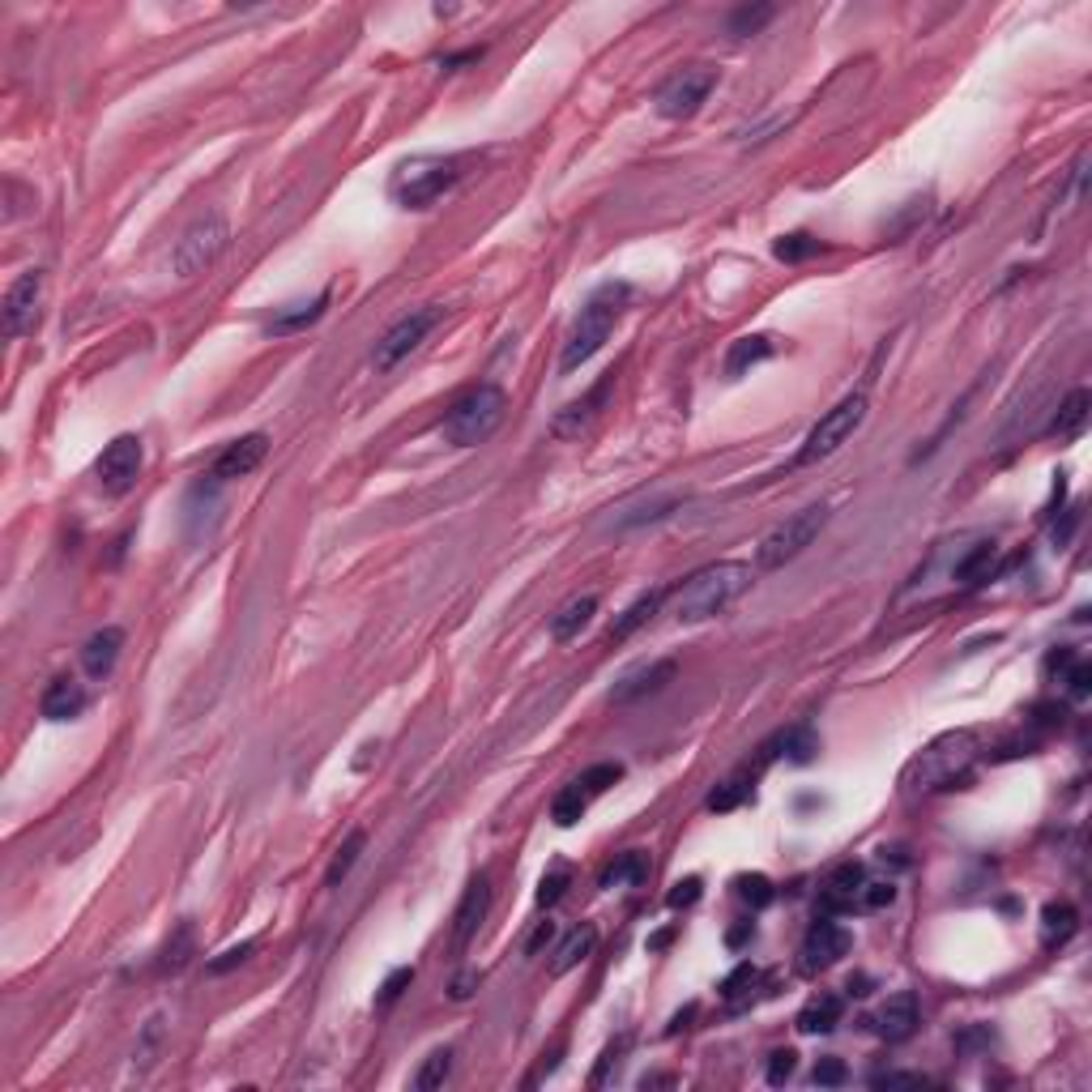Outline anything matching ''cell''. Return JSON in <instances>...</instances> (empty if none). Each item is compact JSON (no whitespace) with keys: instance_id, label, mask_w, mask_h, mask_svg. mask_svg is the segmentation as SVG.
Here are the masks:
<instances>
[{"instance_id":"47","label":"cell","mask_w":1092,"mask_h":1092,"mask_svg":"<svg viewBox=\"0 0 1092 1092\" xmlns=\"http://www.w3.org/2000/svg\"><path fill=\"white\" fill-rule=\"evenodd\" d=\"M252 952H257V944H252V939H244L239 948H226V952L218 955V960H209V973H213V977H222V973H231L235 964H244V960H248Z\"/></svg>"},{"instance_id":"6","label":"cell","mask_w":1092,"mask_h":1092,"mask_svg":"<svg viewBox=\"0 0 1092 1092\" xmlns=\"http://www.w3.org/2000/svg\"><path fill=\"white\" fill-rule=\"evenodd\" d=\"M828 525V508L823 504H811V508H803V512H794V517H785L777 530H768L764 538H759V550H755V568H764V572H777V568H785V563H794L807 546L819 538V530Z\"/></svg>"},{"instance_id":"41","label":"cell","mask_w":1092,"mask_h":1092,"mask_svg":"<svg viewBox=\"0 0 1092 1092\" xmlns=\"http://www.w3.org/2000/svg\"><path fill=\"white\" fill-rule=\"evenodd\" d=\"M734 887H739V896L748 900L751 909H764V905H772V880H764V875H739L734 880Z\"/></svg>"},{"instance_id":"37","label":"cell","mask_w":1092,"mask_h":1092,"mask_svg":"<svg viewBox=\"0 0 1092 1092\" xmlns=\"http://www.w3.org/2000/svg\"><path fill=\"white\" fill-rule=\"evenodd\" d=\"M325 303H329V295H321V299H312V303H299V308H295V312H286V316H273L270 334H286V329H299V325H312V321H321Z\"/></svg>"},{"instance_id":"26","label":"cell","mask_w":1092,"mask_h":1092,"mask_svg":"<svg viewBox=\"0 0 1092 1092\" xmlns=\"http://www.w3.org/2000/svg\"><path fill=\"white\" fill-rule=\"evenodd\" d=\"M662 602H666V589H653V594L636 598V602H632V607H627V611H623V614H619V619H614V623H611L607 640H611V645H619V640H627V636H632L636 627H645V623H649L653 614L662 611Z\"/></svg>"},{"instance_id":"50","label":"cell","mask_w":1092,"mask_h":1092,"mask_svg":"<svg viewBox=\"0 0 1092 1092\" xmlns=\"http://www.w3.org/2000/svg\"><path fill=\"white\" fill-rule=\"evenodd\" d=\"M811 1080H816L819 1089H836V1084H845V1063H841V1058H819Z\"/></svg>"},{"instance_id":"52","label":"cell","mask_w":1092,"mask_h":1092,"mask_svg":"<svg viewBox=\"0 0 1092 1092\" xmlns=\"http://www.w3.org/2000/svg\"><path fill=\"white\" fill-rule=\"evenodd\" d=\"M550 939H555V922H543V926L534 931V939L525 944V955H538V952H543V948H546V944H550Z\"/></svg>"},{"instance_id":"9","label":"cell","mask_w":1092,"mask_h":1092,"mask_svg":"<svg viewBox=\"0 0 1092 1092\" xmlns=\"http://www.w3.org/2000/svg\"><path fill=\"white\" fill-rule=\"evenodd\" d=\"M713 86H717V68L713 65H682L679 73H671L658 86V112L666 120H687L708 103Z\"/></svg>"},{"instance_id":"15","label":"cell","mask_w":1092,"mask_h":1092,"mask_svg":"<svg viewBox=\"0 0 1092 1092\" xmlns=\"http://www.w3.org/2000/svg\"><path fill=\"white\" fill-rule=\"evenodd\" d=\"M862 887H867V871H862V862H841L823 887H819V909L832 918V913H849V909H858V900H862Z\"/></svg>"},{"instance_id":"1","label":"cell","mask_w":1092,"mask_h":1092,"mask_svg":"<svg viewBox=\"0 0 1092 1092\" xmlns=\"http://www.w3.org/2000/svg\"><path fill=\"white\" fill-rule=\"evenodd\" d=\"M981 755H986V748H981L977 730H948V734L931 739L926 748L905 764L900 794L905 798H935V794L960 790V785L973 781Z\"/></svg>"},{"instance_id":"22","label":"cell","mask_w":1092,"mask_h":1092,"mask_svg":"<svg viewBox=\"0 0 1092 1092\" xmlns=\"http://www.w3.org/2000/svg\"><path fill=\"white\" fill-rule=\"evenodd\" d=\"M611 385H614V376H607V380H602V385H598V389H594L589 398H581V402H572V406L559 410V414H555V427H550V431H555L559 440H568V435H581V431L589 427V418L598 414V406L607 402Z\"/></svg>"},{"instance_id":"5","label":"cell","mask_w":1092,"mask_h":1092,"mask_svg":"<svg viewBox=\"0 0 1092 1092\" xmlns=\"http://www.w3.org/2000/svg\"><path fill=\"white\" fill-rule=\"evenodd\" d=\"M504 414H508L504 389H499V385H478V389L461 393V398L448 406L444 422H440V435H444V444H453V448H478V444H486V440L499 431Z\"/></svg>"},{"instance_id":"33","label":"cell","mask_w":1092,"mask_h":1092,"mask_svg":"<svg viewBox=\"0 0 1092 1092\" xmlns=\"http://www.w3.org/2000/svg\"><path fill=\"white\" fill-rule=\"evenodd\" d=\"M589 803H594V798H589V794L572 781L568 790H559V794H555V803H550V819H555L559 828H572L576 819L589 811Z\"/></svg>"},{"instance_id":"16","label":"cell","mask_w":1092,"mask_h":1092,"mask_svg":"<svg viewBox=\"0 0 1092 1092\" xmlns=\"http://www.w3.org/2000/svg\"><path fill=\"white\" fill-rule=\"evenodd\" d=\"M671 679H675V662H671V658H662V662H640V666H632V671H623V675L614 679L611 700L614 704H632V700H640V696L662 691Z\"/></svg>"},{"instance_id":"44","label":"cell","mask_w":1092,"mask_h":1092,"mask_svg":"<svg viewBox=\"0 0 1092 1092\" xmlns=\"http://www.w3.org/2000/svg\"><path fill=\"white\" fill-rule=\"evenodd\" d=\"M568 884H572V871L568 867H550L543 875V884H538V905H555L568 892Z\"/></svg>"},{"instance_id":"10","label":"cell","mask_w":1092,"mask_h":1092,"mask_svg":"<svg viewBox=\"0 0 1092 1092\" xmlns=\"http://www.w3.org/2000/svg\"><path fill=\"white\" fill-rule=\"evenodd\" d=\"M141 466H145L141 440H136V435H116V440L99 453L94 478H99V486H103L107 495H129L136 486V478H141Z\"/></svg>"},{"instance_id":"39","label":"cell","mask_w":1092,"mask_h":1092,"mask_svg":"<svg viewBox=\"0 0 1092 1092\" xmlns=\"http://www.w3.org/2000/svg\"><path fill=\"white\" fill-rule=\"evenodd\" d=\"M755 981H759V968H755L751 960H743V964H739V968L722 981V999H726V1003H739L743 994H751V986H755Z\"/></svg>"},{"instance_id":"19","label":"cell","mask_w":1092,"mask_h":1092,"mask_svg":"<svg viewBox=\"0 0 1092 1092\" xmlns=\"http://www.w3.org/2000/svg\"><path fill=\"white\" fill-rule=\"evenodd\" d=\"M1076 931H1080V913H1076V905H1067V900H1050V905L1041 909V948H1045V952L1067 948V944L1076 939Z\"/></svg>"},{"instance_id":"20","label":"cell","mask_w":1092,"mask_h":1092,"mask_svg":"<svg viewBox=\"0 0 1092 1092\" xmlns=\"http://www.w3.org/2000/svg\"><path fill=\"white\" fill-rule=\"evenodd\" d=\"M918 1024H922V1016H918V999L905 990V994H892L884 1003V1012H880V1032H884V1041H909L913 1032H918Z\"/></svg>"},{"instance_id":"43","label":"cell","mask_w":1092,"mask_h":1092,"mask_svg":"<svg viewBox=\"0 0 1092 1092\" xmlns=\"http://www.w3.org/2000/svg\"><path fill=\"white\" fill-rule=\"evenodd\" d=\"M794 1071H798V1054H794V1050H772V1054H768V1067H764L768 1084H785Z\"/></svg>"},{"instance_id":"30","label":"cell","mask_w":1092,"mask_h":1092,"mask_svg":"<svg viewBox=\"0 0 1092 1092\" xmlns=\"http://www.w3.org/2000/svg\"><path fill=\"white\" fill-rule=\"evenodd\" d=\"M777 354V341L768 338V334H755V338H739L730 346V354H726V372L730 376H743L748 367L755 363H764V359H772Z\"/></svg>"},{"instance_id":"32","label":"cell","mask_w":1092,"mask_h":1092,"mask_svg":"<svg viewBox=\"0 0 1092 1092\" xmlns=\"http://www.w3.org/2000/svg\"><path fill=\"white\" fill-rule=\"evenodd\" d=\"M363 845H367V832L363 828H354L346 841L338 845V854H334V862H329V871H325V884L338 887L350 871H354V862H359V854H363Z\"/></svg>"},{"instance_id":"27","label":"cell","mask_w":1092,"mask_h":1092,"mask_svg":"<svg viewBox=\"0 0 1092 1092\" xmlns=\"http://www.w3.org/2000/svg\"><path fill=\"white\" fill-rule=\"evenodd\" d=\"M1089 406H1092L1089 389H1071V393H1067V402H1063L1058 414H1054V422H1050V435H1058V440H1076V435L1084 431V422H1089Z\"/></svg>"},{"instance_id":"25","label":"cell","mask_w":1092,"mask_h":1092,"mask_svg":"<svg viewBox=\"0 0 1092 1092\" xmlns=\"http://www.w3.org/2000/svg\"><path fill=\"white\" fill-rule=\"evenodd\" d=\"M594 614H598V594H581V598L563 602L559 614L550 619V636H555V640H576L581 627H589Z\"/></svg>"},{"instance_id":"48","label":"cell","mask_w":1092,"mask_h":1092,"mask_svg":"<svg viewBox=\"0 0 1092 1092\" xmlns=\"http://www.w3.org/2000/svg\"><path fill=\"white\" fill-rule=\"evenodd\" d=\"M871 1084H875V1089H922V1084H931V1080L918 1076V1071H880V1076H871Z\"/></svg>"},{"instance_id":"18","label":"cell","mask_w":1092,"mask_h":1092,"mask_svg":"<svg viewBox=\"0 0 1092 1092\" xmlns=\"http://www.w3.org/2000/svg\"><path fill=\"white\" fill-rule=\"evenodd\" d=\"M120 649H125V632H120V627H99V632L86 640V649H81L86 675L107 679V675L116 671V662H120Z\"/></svg>"},{"instance_id":"2","label":"cell","mask_w":1092,"mask_h":1092,"mask_svg":"<svg viewBox=\"0 0 1092 1092\" xmlns=\"http://www.w3.org/2000/svg\"><path fill=\"white\" fill-rule=\"evenodd\" d=\"M755 572L739 559H722V563H708L700 572H691L682 581L679 589L671 594V614L679 623H700V619H713V614L730 611L743 594L751 589Z\"/></svg>"},{"instance_id":"51","label":"cell","mask_w":1092,"mask_h":1092,"mask_svg":"<svg viewBox=\"0 0 1092 1092\" xmlns=\"http://www.w3.org/2000/svg\"><path fill=\"white\" fill-rule=\"evenodd\" d=\"M896 900V887L892 884H867L862 887V900L858 905H867V909H884V905H892Z\"/></svg>"},{"instance_id":"42","label":"cell","mask_w":1092,"mask_h":1092,"mask_svg":"<svg viewBox=\"0 0 1092 1092\" xmlns=\"http://www.w3.org/2000/svg\"><path fill=\"white\" fill-rule=\"evenodd\" d=\"M772 17V4H755V9H739L734 17H730V35H739V39H748L755 35L764 22Z\"/></svg>"},{"instance_id":"34","label":"cell","mask_w":1092,"mask_h":1092,"mask_svg":"<svg viewBox=\"0 0 1092 1092\" xmlns=\"http://www.w3.org/2000/svg\"><path fill=\"white\" fill-rule=\"evenodd\" d=\"M453 1076V1050H431L427 1054V1063L418 1067V1076H414V1089L418 1092H431V1089H444V1080Z\"/></svg>"},{"instance_id":"36","label":"cell","mask_w":1092,"mask_h":1092,"mask_svg":"<svg viewBox=\"0 0 1092 1092\" xmlns=\"http://www.w3.org/2000/svg\"><path fill=\"white\" fill-rule=\"evenodd\" d=\"M619 777H623V764H611V759H607V764H594V768H585V772L576 777V785H581V790H585L589 798H598V794H607V790H611Z\"/></svg>"},{"instance_id":"3","label":"cell","mask_w":1092,"mask_h":1092,"mask_svg":"<svg viewBox=\"0 0 1092 1092\" xmlns=\"http://www.w3.org/2000/svg\"><path fill=\"white\" fill-rule=\"evenodd\" d=\"M627 299H632V286H627V282H602V286L585 299V308L576 312V321H572V329H568V341H563L559 372H576L581 363H589V359L611 341L614 325H619V316H623V308H627Z\"/></svg>"},{"instance_id":"17","label":"cell","mask_w":1092,"mask_h":1092,"mask_svg":"<svg viewBox=\"0 0 1092 1092\" xmlns=\"http://www.w3.org/2000/svg\"><path fill=\"white\" fill-rule=\"evenodd\" d=\"M486 909H491V880L478 875V880H470L461 905H457V913H453V935H457V944H470V939H474V931L486 922Z\"/></svg>"},{"instance_id":"14","label":"cell","mask_w":1092,"mask_h":1092,"mask_svg":"<svg viewBox=\"0 0 1092 1092\" xmlns=\"http://www.w3.org/2000/svg\"><path fill=\"white\" fill-rule=\"evenodd\" d=\"M265 453H270V435L265 431H252V435H239V440H231L218 457H213V466H209V478L213 482H231V478H248L261 461H265Z\"/></svg>"},{"instance_id":"21","label":"cell","mask_w":1092,"mask_h":1092,"mask_svg":"<svg viewBox=\"0 0 1092 1092\" xmlns=\"http://www.w3.org/2000/svg\"><path fill=\"white\" fill-rule=\"evenodd\" d=\"M994 572H999V546L977 543L952 568V581L960 585V589H981L986 581H994Z\"/></svg>"},{"instance_id":"40","label":"cell","mask_w":1092,"mask_h":1092,"mask_svg":"<svg viewBox=\"0 0 1092 1092\" xmlns=\"http://www.w3.org/2000/svg\"><path fill=\"white\" fill-rule=\"evenodd\" d=\"M188 955H193V931H188V926H180V931H176V939L162 948L158 968H162V973H167V968L176 973V968H184V964H188Z\"/></svg>"},{"instance_id":"46","label":"cell","mask_w":1092,"mask_h":1092,"mask_svg":"<svg viewBox=\"0 0 1092 1092\" xmlns=\"http://www.w3.org/2000/svg\"><path fill=\"white\" fill-rule=\"evenodd\" d=\"M410 981H414V968H410V964L393 968V973L385 977V986H380V994H376V999H380L385 1007H389V1003H398V999H402V990H406Z\"/></svg>"},{"instance_id":"45","label":"cell","mask_w":1092,"mask_h":1092,"mask_svg":"<svg viewBox=\"0 0 1092 1092\" xmlns=\"http://www.w3.org/2000/svg\"><path fill=\"white\" fill-rule=\"evenodd\" d=\"M1058 682H1067V696H1071V700H1084V696H1089L1092 671L1084 666V662H1080V658H1076V662H1071V666H1067V671L1058 675Z\"/></svg>"},{"instance_id":"29","label":"cell","mask_w":1092,"mask_h":1092,"mask_svg":"<svg viewBox=\"0 0 1092 1092\" xmlns=\"http://www.w3.org/2000/svg\"><path fill=\"white\" fill-rule=\"evenodd\" d=\"M759 768H764V759H759L755 768L734 772L730 781H722V785L708 794V811H734L739 803H748L751 794H755V777H759Z\"/></svg>"},{"instance_id":"53","label":"cell","mask_w":1092,"mask_h":1092,"mask_svg":"<svg viewBox=\"0 0 1092 1092\" xmlns=\"http://www.w3.org/2000/svg\"><path fill=\"white\" fill-rule=\"evenodd\" d=\"M474 981H478L474 973H461V977H457V981H453V999H470V994H474V990H470V986H474Z\"/></svg>"},{"instance_id":"11","label":"cell","mask_w":1092,"mask_h":1092,"mask_svg":"<svg viewBox=\"0 0 1092 1092\" xmlns=\"http://www.w3.org/2000/svg\"><path fill=\"white\" fill-rule=\"evenodd\" d=\"M435 321H440V308H418V312H406V316H402V321H398L385 338L376 341V354H372L376 372L398 367L410 350H418V341L435 329Z\"/></svg>"},{"instance_id":"38","label":"cell","mask_w":1092,"mask_h":1092,"mask_svg":"<svg viewBox=\"0 0 1092 1092\" xmlns=\"http://www.w3.org/2000/svg\"><path fill=\"white\" fill-rule=\"evenodd\" d=\"M772 252L781 257V261H807V257H816L819 252V239H811V235H803V231H794V235H781L777 244H772Z\"/></svg>"},{"instance_id":"8","label":"cell","mask_w":1092,"mask_h":1092,"mask_svg":"<svg viewBox=\"0 0 1092 1092\" xmlns=\"http://www.w3.org/2000/svg\"><path fill=\"white\" fill-rule=\"evenodd\" d=\"M231 244V226L222 213H202L180 239H176V273L180 277H197L202 270H209Z\"/></svg>"},{"instance_id":"13","label":"cell","mask_w":1092,"mask_h":1092,"mask_svg":"<svg viewBox=\"0 0 1092 1092\" xmlns=\"http://www.w3.org/2000/svg\"><path fill=\"white\" fill-rule=\"evenodd\" d=\"M845 952H849V931L836 926L832 918H819L816 926L807 931L803 948H798V968H803V973H823V968H832Z\"/></svg>"},{"instance_id":"35","label":"cell","mask_w":1092,"mask_h":1092,"mask_svg":"<svg viewBox=\"0 0 1092 1092\" xmlns=\"http://www.w3.org/2000/svg\"><path fill=\"white\" fill-rule=\"evenodd\" d=\"M777 748H781V755H785L790 764H811L819 751V739L811 726H798V730H785V734L777 739Z\"/></svg>"},{"instance_id":"4","label":"cell","mask_w":1092,"mask_h":1092,"mask_svg":"<svg viewBox=\"0 0 1092 1092\" xmlns=\"http://www.w3.org/2000/svg\"><path fill=\"white\" fill-rule=\"evenodd\" d=\"M461 180V158L457 154H414L402 158L389 176V197L402 209H431L440 197H448Z\"/></svg>"},{"instance_id":"24","label":"cell","mask_w":1092,"mask_h":1092,"mask_svg":"<svg viewBox=\"0 0 1092 1092\" xmlns=\"http://www.w3.org/2000/svg\"><path fill=\"white\" fill-rule=\"evenodd\" d=\"M86 713V687L77 679H56L43 691V717L48 722H73Z\"/></svg>"},{"instance_id":"7","label":"cell","mask_w":1092,"mask_h":1092,"mask_svg":"<svg viewBox=\"0 0 1092 1092\" xmlns=\"http://www.w3.org/2000/svg\"><path fill=\"white\" fill-rule=\"evenodd\" d=\"M862 418H867V393H849V398H841L836 406L828 410L823 418H819L816 427H811V435L803 440V448H798V457H794V466H816V461H828L858 427H862Z\"/></svg>"},{"instance_id":"49","label":"cell","mask_w":1092,"mask_h":1092,"mask_svg":"<svg viewBox=\"0 0 1092 1092\" xmlns=\"http://www.w3.org/2000/svg\"><path fill=\"white\" fill-rule=\"evenodd\" d=\"M700 892H704V884H700L696 875H687V880H679L675 892L666 896V905H671V909H691V905L700 900Z\"/></svg>"},{"instance_id":"31","label":"cell","mask_w":1092,"mask_h":1092,"mask_svg":"<svg viewBox=\"0 0 1092 1092\" xmlns=\"http://www.w3.org/2000/svg\"><path fill=\"white\" fill-rule=\"evenodd\" d=\"M649 880V858L640 854V849H627V854H619L611 867L602 871V887L611 892V887H636Z\"/></svg>"},{"instance_id":"12","label":"cell","mask_w":1092,"mask_h":1092,"mask_svg":"<svg viewBox=\"0 0 1092 1092\" xmlns=\"http://www.w3.org/2000/svg\"><path fill=\"white\" fill-rule=\"evenodd\" d=\"M43 286H48L43 270H26L13 286H9L4 308H0V316H4V338H22V334L35 329L39 303H43Z\"/></svg>"},{"instance_id":"28","label":"cell","mask_w":1092,"mask_h":1092,"mask_svg":"<svg viewBox=\"0 0 1092 1092\" xmlns=\"http://www.w3.org/2000/svg\"><path fill=\"white\" fill-rule=\"evenodd\" d=\"M841 1012H845L841 994H816V999L798 1012V1032H807V1037H816V1032H832V1028L841 1024Z\"/></svg>"},{"instance_id":"23","label":"cell","mask_w":1092,"mask_h":1092,"mask_svg":"<svg viewBox=\"0 0 1092 1092\" xmlns=\"http://www.w3.org/2000/svg\"><path fill=\"white\" fill-rule=\"evenodd\" d=\"M598 948V931L589 926V922H581L576 931H568L563 935V944L555 948V960H550V977H563V973H572L576 964H585L589 955Z\"/></svg>"}]
</instances>
